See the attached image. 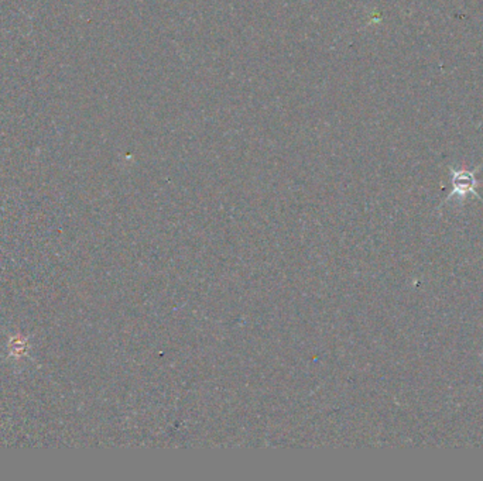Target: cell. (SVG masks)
<instances>
[{"instance_id":"obj_1","label":"cell","mask_w":483,"mask_h":481,"mask_svg":"<svg viewBox=\"0 0 483 481\" xmlns=\"http://www.w3.org/2000/svg\"><path fill=\"white\" fill-rule=\"evenodd\" d=\"M451 175H452V192L449 193L448 200L451 196H465L468 193H473L475 196L479 197V195L475 191L476 186V178L475 174L468 173V171H455V169L451 168Z\"/></svg>"}]
</instances>
